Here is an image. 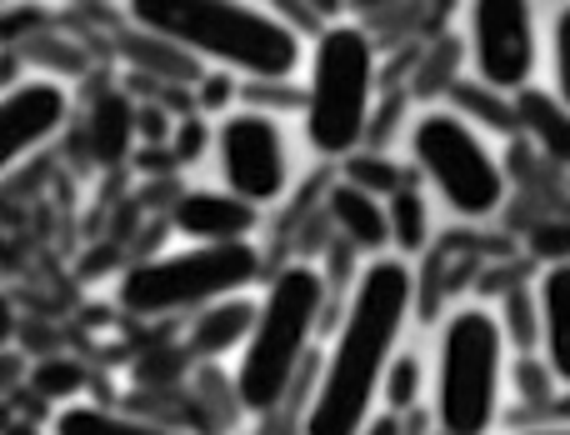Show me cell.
<instances>
[{"instance_id":"21","label":"cell","mask_w":570,"mask_h":435,"mask_svg":"<svg viewBox=\"0 0 570 435\" xmlns=\"http://www.w3.org/2000/svg\"><path fill=\"white\" fill-rule=\"evenodd\" d=\"M501 330H505V346H521V350H531L535 346V296L531 290H515V296H505V306H501Z\"/></svg>"},{"instance_id":"4","label":"cell","mask_w":570,"mask_h":435,"mask_svg":"<svg viewBox=\"0 0 570 435\" xmlns=\"http://www.w3.org/2000/svg\"><path fill=\"white\" fill-rule=\"evenodd\" d=\"M505 390V330L495 310L461 306L435 346V426L445 435H491Z\"/></svg>"},{"instance_id":"9","label":"cell","mask_w":570,"mask_h":435,"mask_svg":"<svg viewBox=\"0 0 570 435\" xmlns=\"http://www.w3.org/2000/svg\"><path fill=\"white\" fill-rule=\"evenodd\" d=\"M216 160L220 180L230 196L246 206H276L291 186V156H285V136L266 110H230L216 130Z\"/></svg>"},{"instance_id":"19","label":"cell","mask_w":570,"mask_h":435,"mask_svg":"<svg viewBox=\"0 0 570 435\" xmlns=\"http://www.w3.org/2000/svg\"><path fill=\"white\" fill-rule=\"evenodd\" d=\"M345 186L365 196H391L401 190V170L391 166V156H345Z\"/></svg>"},{"instance_id":"11","label":"cell","mask_w":570,"mask_h":435,"mask_svg":"<svg viewBox=\"0 0 570 435\" xmlns=\"http://www.w3.org/2000/svg\"><path fill=\"white\" fill-rule=\"evenodd\" d=\"M256 206H246L230 190H186L170 210V226L190 240V246H226V240H250L256 230Z\"/></svg>"},{"instance_id":"2","label":"cell","mask_w":570,"mask_h":435,"mask_svg":"<svg viewBox=\"0 0 570 435\" xmlns=\"http://www.w3.org/2000/svg\"><path fill=\"white\" fill-rule=\"evenodd\" d=\"M126 6L150 40L216 60L240 76L285 80L305 60L301 36L256 0H126Z\"/></svg>"},{"instance_id":"27","label":"cell","mask_w":570,"mask_h":435,"mask_svg":"<svg viewBox=\"0 0 570 435\" xmlns=\"http://www.w3.org/2000/svg\"><path fill=\"white\" fill-rule=\"evenodd\" d=\"M361 435H401V426H395V416H371L361 426Z\"/></svg>"},{"instance_id":"26","label":"cell","mask_w":570,"mask_h":435,"mask_svg":"<svg viewBox=\"0 0 570 435\" xmlns=\"http://www.w3.org/2000/svg\"><path fill=\"white\" fill-rule=\"evenodd\" d=\"M16 336V310H10V296H6V286H0V346Z\"/></svg>"},{"instance_id":"12","label":"cell","mask_w":570,"mask_h":435,"mask_svg":"<svg viewBox=\"0 0 570 435\" xmlns=\"http://www.w3.org/2000/svg\"><path fill=\"white\" fill-rule=\"evenodd\" d=\"M535 296V346L546 350V370L570 386V266H546Z\"/></svg>"},{"instance_id":"25","label":"cell","mask_w":570,"mask_h":435,"mask_svg":"<svg viewBox=\"0 0 570 435\" xmlns=\"http://www.w3.org/2000/svg\"><path fill=\"white\" fill-rule=\"evenodd\" d=\"M230 90H236V86H230V76H210L206 80V106H226Z\"/></svg>"},{"instance_id":"8","label":"cell","mask_w":570,"mask_h":435,"mask_svg":"<svg viewBox=\"0 0 570 435\" xmlns=\"http://www.w3.org/2000/svg\"><path fill=\"white\" fill-rule=\"evenodd\" d=\"M465 40H471L475 80L495 96H521L535 76V60H541L535 0H471Z\"/></svg>"},{"instance_id":"22","label":"cell","mask_w":570,"mask_h":435,"mask_svg":"<svg viewBox=\"0 0 570 435\" xmlns=\"http://www.w3.org/2000/svg\"><path fill=\"white\" fill-rule=\"evenodd\" d=\"M381 396L391 401V416L395 411H405V406H415V396H421V360L395 356L391 370H385V380H381Z\"/></svg>"},{"instance_id":"5","label":"cell","mask_w":570,"mask_h":435,"mask_svg":"<svg viewBox=\"0 0 570 435\" xmlns=\"http://www.w3.org/2000/svg\"><path fill=\"white\" fill-rule=\"evenodd\" d=\"M375 100V46L361 26H325L305 76V140L321 156H355Z\"/></svg>"},{"instance_id":"24","label":"cell","mask_w":570,"mask_h":435,"mask_svg":"<svg viewBox=\"0 0 570 435\" xmlns=\"http://www.w3.org/2000/svg\"><path fill=\"white\" fill-rule=\"evenodd\" d=\"M531 250L546 266H570V220H546V226H535Z\"/></svg>"},{"instance_id":"10","label":"cell","mask_w":570,"mask_h":435,"mask_svg":"<svg viewBox=\"0 0 570 435\" xmlns=\"http://www.w3.org/2000/svg\"><path fill=\"white\" fill-rule=\"evenodd\" d=\"M70 116V96L56 80H20L0 90V176L40 150Z\"/></svg>"},{"instance_id":"28","label":"cell","mask_w":570,"mask_h":435,"mask_svg":"<svg viewBox=\"0 0 570 435\" xmlns=\"http://www.w3.org/2000/svg\"><path fill=\"white\" fill-rule=\"evenodd\" d=\"M200 146V126H186L180 130V140H176V150H180V160H190V150Z\"/></svg>"},{"instance_id":"7","label":"cell","mask_w":570,"mask_h":435,"mask_svg":"<svg viewBox=\"0 0 570 435\" xmlns=\"http://www.w3.org/2000/svg\"><path fill=\"white\" fill-rule=\"evenodd\" d=\"M411 156L455 216L485 220L501 210L505 170L461 110H425L411 130Z\"/></svg>"},{"instance_id":"32","label":"cell","mask_w":570,"mask_h":435,"mask_svg":"<svg viewBox=\"0 0 570 435\" xmlns=\"http://www.w3.org/2000/svg\"><path fill=\"white\" fill-rule=\"evenodd\" d=\"M315 6H321V10H335V0H315Z\"/></svg>"},{"instance_id":"20","label":"cell","mask_w":570,"mask_h":435,"mask_svg":"<svg viewBox=\"0 0 570 435\" xmlns=\"http://www.w3.org/2000/svg\"><path fill=\"white\" fill-rule=\"evenodd\" d=\"M30 386H36V396H46V401H70V396H80L86 390V370L76 366V360H46V366H36L30 370Z\"/></svg>"},{"instance_id":"18","label":"cell","mask_w":570,"mask_h":435,"mask_svg":"<svg viewBox=\"0 0 570 435\" xmlns=\"http://www.w3.org/2000/svg\"><path fill=\"white\" fill-rule=\"evenodd\" d=\"M385 230H391V246L401 250H421L425 236H431V206H425L421 190L401 186L385 200Z\"/></svg>"},{"instance_id":"14","label":"cell","mask_w":570,"mask_h":435,"mask_svg":"<svg viewBox=\"0 0 570 435\" xmlns=\"http://www.w3.org/2000/svg\"><path fill=\"white\" fill-rule=\"evenodd\" d=\"M515 120L531 130V140L546 150V156L561 160V166H570V110L551 96V90L525 86L521 100H515Z\"/></svg>"},{"instance_id":"6","label":"cell","mask_w":570,"mask_h":435,"mask_svg":"<svg viewBox=\"0 0 570 435\" xmlns=\"http://www.w3.org/2000/svg\"><path fill=\"white\" fill-rule=\"evenodd\" d=\"M261 276V250L250 240L226 246H186L170 256L140 260L120 276V306L130 316H176V310H206L230 300Z\"/></svg>"},{"instance_id":"16","label":"cell","mask_w":570,"mask_h":435,"mask_svg":"<svg viewBox=\"0 0 570 435\" xmlns=\"http://www.w3.org/2000/svg\"><path fill=\"white\" fill-rule=\"evenodd\" d=\"M56 435H196V431H176L160 421H140V416H120L106 406H66L56 416Z\"/></svg>"},{"instance_id":"15","label":"cell","mask_w":570,"mask_h":435,"mask_svg":"<svg viewBox=\"0 0 570 435\" xmlns=\"http://www.w3.org/2000/svg\"><path fill=\"white\" fill-rule=\"evenodd\" d=\"M250 316H256L250 300H240V296L216 300V306H206L196 316V326H190V346H196L200 356H226V350H236L240 340H246Z\"/></svg>"},{"instance_id":"3","label":"cell","mask_w":570,"mask_h":435,"mask_svg":"<svg viewBox=\"0 0 570 435\" xmlns=\"http://www.w3.org/2000/svg\"><path fill=\"white\" fill-rule=\"evenodd\" d=\"M321 310H325V276L315 266L295 260V266L271 276L236 360V396L246 411H271L285 401V390L295 386V376L305 366Z\"/></svg>"},{"instance_id":"31","label":"cell","mask_w":570,"mask_h":435,"mask_svg":"<svg viewBox=\"0 0 570 435\" xmlns=\"http://www.w3.org/2000/svg\"><path fill=\"white\" fill-rule=\"evenodd\" d=\"M6 435H40V431H36V426H26V421H16V426H10Z\"/></svg>"},{"instance_id":"23","label":"cell","mask_w":570,"mask_h":435,"mask_svg":"<svg viewBox=\"0 0 570 435\" xmlns=\"http://www.w3.org/2000/svg\"><path fill=\"white\" fill-rule=\"evenodd\" d=\"M551 80H556L551 96L570 110V6H561V16L551 26Z\"/></svg>"},{"instance_id":"1","label":"cell","mask_w":570,"mask_h":435,"mask_svg":"<svg viewBox=\"0 0 570 435\" xmlns=\"http://www.w3.org/2000/svg\"><path fill=\"white\" fill-rule=\"evenodd\" d=\"M411 300L415 276L395 256H375L355 276L345 320L335 330L331 356H325L321 386L305 406V435H361L375 401H381V380L395 360V346H401Z\"/></svg>"},{"instance_id":"17","label":"cell","mask_w":570,"mask_h":435,"mask_svg":"<svg viewBox=\"0 0 570 435\" xmlns=\"http://www.w3.org/2000/svg\"><path fill=\"white\" fill-rule=\"evenodd\" d=\"M130 136H136V110H130V100L100 96L96 116H90V150H96V160H120L130 150Z\"/></svg>"},{"instance_id":"33","label":"cell","mask_w":570,"mask_h":435,"mask_svg":"<svg viewBox=\"0 0 570 435\" xmlns=\"http://www.w3.org/2000/svg\"><path fill=\"white\" fill-rule=\"evenodd\" d=\"M0 6H20V0H0Z\"/></svg>"},{"instance_id":"29","label":"cell","mask_w":570,"mask_h":435,"mask_svg":"<svg viewBox=\"0 0 570 435\" xmlns=\"http://www.w3.org/2000/svg\"><path fill=\"white\" fill-rule=\"evenodd\" d=\"M16 370H20V366H16V360H10V356H0V386H6V380H10V376H16Z\"/></svg>"},{"instance_id":"30","label":"cell","mask_w":570,"mask_h":435,"mask_svg":"<svg viewBox=\"0 0 570 435\" xmlns=\"http://www.w3.org/2000/svg\"><path fill=\"white\" fill-rule=\"evenodd\" d=\"M521 435H570V426H535V431H521Z\"/></svg>"},{"instance_id":"13","label":"cell","mask_w":570,"mask_h":435,"mask_svg":"<svg viewBox=\"0 0 570 435\" xmlns=\"http://www.w3.org/2000/svg\"><path fill=\"white\" fill-rule=\"evenodd\" d=\"M331 220H335V230L361 250H375V256H381V250L391 246V230H385V200L365 196V190L345 186V180L331 190Z\"/></svg>"}]
</instances>
